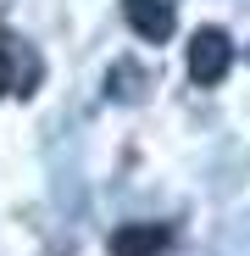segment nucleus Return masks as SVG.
<instances>
[{
    "mask_svg": "<svg viewBox=\"0 0 250 256\" xmlns=\"http://www.w3.org/2000/svg\"><path fill=\"white\" fill-rule=\"evenodd\" d=\"M167 245H173V234L161 223H122L111 234V256H161Z\"/></svg>",
    "mask_w": 250,
    "mask_h": 256,
    "instance_id": "obj_3",
    "label": "nucleus"
},
{
    "mask_svg": "<svg viewBox=\"0 0 250 256\" xmlns=\"http://www.w3.org/2000/svg\"><path fill=\"white\" fill-rule=\"evenodd\" d=\"M17 90V50H11V39L0 34V95H11Z\"/></svg>",
    "mask_w": 250,
    "mask_h": 256,
    "instance_id": "obj_4",
    "label": "nucleus"
},
{
    "mask_svg": "<svg viewBox=\"0 0 250 256\" xmlns=\"http://www.w3.org/2000/svg\"><path fill=\"white\" fill-rule=\"evenodd\" d=\"M228 67H234V45H228V34H223V28H200V34L189 39V78L212 90V84L228 78Z\"/></svg>",
    "mask_w": 250,
    "mask_h": 256,
    "instance_id": "obj_1",
    "label": "nucleus"
},
{
    "mask_svg": "<svg viewBox=\"0 0 250 256\" xmlns=\"http://www.w3.org/2000/svg\"><path fill=\"white\" fill-rule=\"evenodd\" d=\"M122 17H128V28L145 39V45H167L173 28H178L173 0H122Z\"/></svg>",
    "mask_w": 250,
    "mask_h": 256,
    "instance_id": "obj_2",
    "label": "nucleus"
}]
</instances>
